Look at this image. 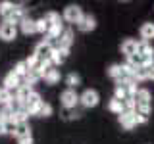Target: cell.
Here are the masks:
<instances>
[{"label": "cell", "instance_id": "cell-11", "mask_svg": "<svg viewBox=\"0 0 154 144\" xmlns=\"http://www.w3.org/2000/svg\"><path fill=\"white\" fill-rule=\"evenodd\" d=\"M71 44H73V33H71V31H64L60 35V38H58V48H60V50L69 52Z\"/></svg>", "mask_w": 154, "mask_h": 144}, {"label": "cell", "instance_id": "cell-9", "mask_svg": "<svg viewBox=\"0 0 154 144\" xmlns=\"http://www.w3.org/2000/svg\"><path fill=\"white\" fill-rule=\"evenodd\" d=\"M77 27H79V31H83V33H91V31H94L96 29V19L91 16H85L83 14V17H81V21L77 23Z\"/></svg>", "mask_w": 154, "mask_h": 144}, {"label": "cell", "instance_id": "cell-22", "mask_svg": "<svg viewBox=\"0 0 154 144\" xmlns=\"http://www.w3.org/2000/svg\"><path fill=\"white\" fill-rule=\"evenodd\" d=\"M108 110H110L112 113H118V115L125 112V110H123V102H122V100H118V98H112V100H110Z\"/></svg>", "mask_w": 154, "mask_h": 144}, {"label": "cell", "instance_id": "cell-6", "mask_svg": "<svg viewBox=\"0 0 154 144\" xmlns=\"http://www.w3.org/2000/svg\"><path fill=\"white\" fill-rule=\"evenodd\" d=\"M17 37V25H14V23H8V21H4L2 25H0V38L2 40H14V38Z\"/></svg>", "mask_w": 154, "mask_h": 144}, {"label": "cell", "instance_id": "cell-17", "mask_svg": "<svg viewBox=\"0 0 154 144\" xmlns=\"http://www.w3.org/2000/svg\"><path fill=\"white\" fill-rule=\"evenodd\" d=\"M27 117H29L27 110H25V108H17V110H14V115H12V123H14V125H19V123H27Z\"/></svg>", "mask_w": 154, "mask_h": 144}, {"label": "cell", "instance_id": "cell-12", "mask_svg": "<svg viewBox=\"0 0 154 144\" xmlns=\"http://www.w3.org/2000/svg\"><path fill=\"white\" fill-rule=\"evenodd\" d=\"M137 46H139V42L135 40V38H125L122 42V46H119V50H122V54H125L129 58V56L137 54Z\"/></svg>", "mask_w": 154, "mask_h": 144}, {"label": "cell", "instance_id": "cell-20", "mask_svg": "<svg viewBox=\"0 0 154 144\" xmlns=\"http://www.w3.org/2000/svg\"><path fill=\"white\" fill-rule=\"evenodd\" d=\"M12 115H14V106L12 104L2 106V108H0V121H4V123L12 121Z\"/></svg>", "mask_w": 154, "mask_h": 144}, {"label": "cell", "instance_id": "cell-21", "mask_svg": "<svg viewBox=\"0 0 154 144\" xmlns=\"http://www.w3.org/2000/svg\"><path fill=\"white\" fill-rule=\"evenodd\" d=\"M45 21L48 23L50 27H56V25H62V17H60V14H56V12H48L45 17Z\"/></svg>", "mask_w": 154, "mask_h": 144}, {"label": "cell", "instance_id": "cell-10", "mask_svg": "<svg viewBox=\"0 0 154 144\" xmlns=\"http://www.w3.org/2000/svg\"><path fill=\"white\" fill-rule=\"evenodd\" d=\"M2 85H4V88H6V90H10V92H12V90H17L19 86H21V79H19L17 75H14L12 71H10V73L4 77Z\"/></svg>", "mask_w": 154, "mask_h": 144}, {"label": "cell", "instance_id": "cell-24", "mask_svg": "<svg viewBox=\"0 0 154 144\" xmlns=\"http://www.w3.org/2000/svg\"><path fill=\"white\" fill-rule=\"evenodd\" d=\"M66 85H67V88H73L75 90L77 86L81 85V77L77 75V73H69V75L66 77Z\"/></svg>", "mask_w": 154, "mask_h": 144}, {"label": "cell", "instance_id": "cell-1", "mask_svg": "<svg viewBox=\"0 0 154 144\" xmlns=\"http://www.w3.org/2000/svg\"><path fill=\"white\" fill-rule=\"evenodd\" d=\"M12 134L17 138L19 144H33V134H31V127H29V123L16 125V129H14Z\"/></svg>", "mask_w": 154, "mask_h": 144}, {"label": "cell", "instance_id": "cell-13", "mask_svg": "<svg viewBox=\"0 0 154 144\" xmlns=\"http://www.w3.org/2000/svg\"><path fill=\"white\" fill-rule=\"evenodd\" d=\"M139 33H141V38L144 42H150L154 38V23H150V21L143 23L141 29H139Z\"/></svg>", "mask_w": 154, "mask_h": 144}, {"label": "cell", "instance_id": "cell-28", "mask_svg": "<svg viewBox=\"0 0 154 144\" xmlns=\"http://www.w3.org/2000/svg\"><path fill=\"white\" fill-rule=\"evenodd\" d=\"M137 54H143V56H148V54H154V48L148 44V42H139V46H137Z\"/></svg>", "mask_w": 154, "mask_h": 144}, {"label": "cell", "instance_id": "cell-3", "mask_svg": "<svg viewBox=\"0 0 154 144\" xmlns=\"http://www.w3.org/2000/svg\"><path fill=\"white\" fill-rule=\"evenodd\" d=\"M60 102H62V106H64L66 110H71V108H75V106L79 104V94H77L73 88H66L64 92L60 94Z\"/></svg>", "mask_w": 154, "mask_h": 144}, {"label": "cell", "instance_id": "cell-25", "mask_svg": "<svg viewBox=\"0 0 154 144\" xmlns=\"http://www.w3.org/2000/svg\"><path fill=\"white\" fill-rule=\"evenodd\" d=\"M12 10H14V4H12V2H8V0L0 2V16L4 17V21H6V19H8V16L12 14Z\"/></svg>", "mask_w": 154, "mask_h": 144}, {"label": "cell", "instance_id": "cell-23", "mask_svg": "<svg viewBox=\"0 0 154 144\" xmlns=\"http://www.w3.org/2000/svg\"><path fill=\"white\" fill-rule=\"evenodd\" d=\"M14 75H17L19 79H25L27 73H29V69H27V65H25V62H17L16 67H14V71H12Z\"/></svg>", "mask_w": 154, "mask_h": 144}, {"label": "cell", "instance_id": "cell-31", "mask_svg": "<svg viewBox=\"0 0 154 144\" xmlns=\"http://www.w3.org/2000/svg\"><path fill=\"white\" fill-rule=\"evenodd\" d=\"M2 134H8V129H6V123L0 121V136H2Z\"/></svg>", "mask_w": 154, "mask_h": 144}, {"label": "cell", "instance_id": "cell-4", "mask_svg": "<svg viewBox=\"0 0 154 144\" xmlns=\"http://www.w3.org/2000/svg\"><path fill=\"white\" fill-rule=\"evenodd\" d=\"M52 44H50V40H42V42H38V44L35 46V52H33V56H37L41 62H48L50 60V56H52Z\"/></svg>", "mask_w": 154, "mask_h": 144}, {"label": "cell", "instance_id": "cell-7", "mask_svg": "<svg viewBox=\"0 0 154 144\" xmlns=\"http://www.w3.org/2000/svg\"><path fill=\"white\" fill-rule=\"evenodd\" d=\"M25 17H27V16H25V8L14 4V10H12V14L8 16L6 21H8V23H14V25H19V23H21Z\"/></svg>", "mask_w": 154, "mask_h": 144}, {"label": "cell", "instance_id": "cell-30", "mask_svg": "<svg viewBox=\"0 0 154 144\" xmlns=\"http://www.w3.org/2000/svg\"><path fill=\"white\" fill-rule=\"evenodd\" d=\"M135 119H137V125H139V123H146V121H148V117H146V115L137 113V112H135Z\"/></svg>", "mask_w": 154, "mask_h": 144}, {"label": "cell", "instance_id": "cell-5", "mask_svg": "<svg viewBox=\"0 0 154 144\" xmlns=\"http://www.w3.org/2000/svg\"><path fill=\"white\" fill-rule=\"evenodd\" d=\"M62 17H64L67 23H79L81 17H83V10H81L79 6H75V4H71V6H66L64 16Z\"/></svg>", "mask_w": 154, "mask_h": 144}, {"label": "cell", "instance_id": "cell-14", "mask_svg": "<svg viewBox=\"0 0 154 144\" xmlns=\"http://www.w3.org/2000/svg\"><path fill=\"white\" fill-rule=\"evenodd\" d=\"M67 54H69V52L60 50V48H54V50H52V56H50V64L52 65H62L67 60Z\"/></svg>", "mask_w": 154, "mask_h": 144}, {"label": "cell", "instance_id": "cell-16", "mask_svg": "<svg viewBox=\"0 0 154 144\" xmlns=\"http://www.w3.org/2000/svg\"><path fill=\"white\" fill-rule=\"evenodd\" d=\"M19 29H21L23 35H33V33H37V29H35V19L25 17L21 23H19Z\"/></svg>", "mask_w": 154, "mask_h": 144}, {"label": "cell", "instance_id": "cell-8", "mask_svg": "<svg viewBox=\"0 0 154 144\" xmlns=\"http://www.w3.org/2000/svg\"><path fill=\"white\" fill-rule=\"evenodd\" d=\"M118 121H119V125H122L123 129L131 131L135 125H137V119H135V112H123V113H119Z\"/></svg>", "mask_w": 154, "mask_h": 144}, {"label": "cell", "instance_id": "cell-26", "mask_svg": "<svg viewBox=\"0 0 154 144\" xmlns=\"http://www.w3.org/2000/svg\"><path fill=\"white\" fill-rule=\"evenodd\" d=\"M12 100H14L12 92H10V90H6V88L2 86V88H0V106H8V104H12Z\"/></svg>", "mask_w": 154, "mask_h": 144}, {"label": "cell", "instance_id": "cell-2", "mask_svg": "<svg viewBox=\"0 0 154 144\" xmlns=\"http://www.w3.org/2000/svg\"><path fill=\"white\" fill-rule=\"evenodd\" d=\"M98 102H100V96L94 88H87L85 92L79 96V104L83 106V108H94V106H98Z\"/></svg>", "mask_w": 154, "mask_h": 144}, {"label": "cell", "instance_id": "cell-15", "mask_svg": "<svg viewBox=\"0 0 154 144\" xmlns=\"http://www.w3.org/2000/svg\"><path fill=\"white\" fill-rule=\"evenodd\" d=\"M42 79H45L48 85L60 83V69H56V67H48V69L45 71V75H42Z\"/></svg>", "mask_w": 154, "mask_h": 144}, {"label": "cell", "instance_id": "cell-18", "mask_svg": "<svg viewBox=\"0 0 154 144\" xmlns=\"http://www.w3.org/2000/svg\"><path fill=\"white\" fill-rule=\"evenodd\" d=\"M35 115H38V117H50L52 115V106L42 100V102L38 104V108L35 110Z\"/></svg>", "mask_w": 154, "mask_h": 144}, {"label": "cell", "instance_id": "cell-29", "mask_svg": "<svg viewBox=\"0 0 154 144\" xmlns=\"http://www.w3.org/2000/svg\"><path fill=\"white\" fill-rule=\"evenodd\" d=\"M144 71H146V79H148V81H154V65L144 67Z\"/></svg>", "mask_w": 154, "mask_h": 144}, {"label": "cell", "instance_id": "cell-19", "mask_svg": "<svg viewBox=\"0 0 154 144\" xmlns=\"http://www.w3.org/2000/svg\"><path fill=\"white\" fill-rule=\"evenodd\" d=\"M108 77H112V79L118 83V81L123 79V71H122V65L119 64H112L108 67Z\"/></svg>", "mask_w": 154, "mask_h": 144}, {"label": "cell", "instance_id": "cell-27", "mask_svg": "<svg viewBox=\"0 0 154 144\" xmlns=\"http://www.w3.org/2000/svg\"><path fill=\"white\" fill-rule=\"evenodd\" d=\"M35 29H37V33H41V35H48V31H50V25L45 21V19H37L35 21Z\"/></svg>", "mask_w": 154, "mask_h": 144}]
</instances>
